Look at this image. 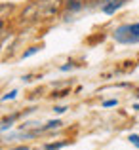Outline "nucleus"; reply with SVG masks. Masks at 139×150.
<instances>
[{
    "instance_id": "1",
    "label": "nucleus",
    "mask_w": 139,
    "mask_h": 150,
    "mask_svg": "<svg viewBox=\"0 0 139 150\" xmlns=\"http://www.w3.org/2000/svg\"><path fill=\"white\" fill-rule=\"evenodd\" d=\"M59 8H61V0H36L27 8V11H31L34 17H50L57 13Z\"/></svg>"
},
{
    "instance_id": "12",
    "label": "nucleus",
    "mask_w": 139,
    "mask_h": 150,
    "mask_svg": "<svg viewBox=\"0 0 139 150\" xmlns=\"http://www.w3.org/2000/svg\"><path fill=\"white\" fill-rule=\"evenodd\" d=\"M2 29H4V21L0 19V34H2Z\"/></svg>"
},
{
    "instance_id": "9",
    "label": "nucleus",
    "mask_w": 139,
    "mask_h": 150,
    "mask_svg": "<svg viewBox=\"0 0 139 150\" xmlns=\"http://www.w3.org/2000/svg\"><path fill=\"white\" fill-rule=\"evenodd\" d=\"M114 105H116V101H114V99H110V101H105V103H103V106H114Z\"/></svg>"
},
{
    "instance_id": "10",
    "label": "nucleus",
    "mask_w": 139,
    "mask_h": 150,
    "mask_svg": "<svg viewBox=\"0 0 139 150\" xmlns=\"http://www.w3.org/2000/svg\"><path fill=\"white\" fill-rule=\"evenodd\" d=\"M55 112H59V114H61V112H65V110H67V106H55Z\"/></svg>"
},
{
    "instance_id": "8",
    "label": "nucleus",
    "mask_w": 139,
    "mask_h": 150,
    "mask_svg": "<svg viewBox=\"0 0 139 150\" xmlns=\"http://www.w3.org/2000/svg\"><path fill=\"white\" fill-rule=\"evenodd\" d=\"M130 141H132L135 146H139V135H130Z\"/></svg>"
},
{
    "instance_id": "6",
    "label": "nucleus",
    "mask_w": 139,
    "mask_h": 150,
    "mask_svg": "<svg viewBox=\"0 0 139 150\" xmlns=\"http://www.w3.org/2000/svg\"><path fill=\"white\" fill-rule=\"evenodd\" d=\"M15 95H17V91H10L8 95L2 97V101H10V99H15Z\"/></svg>"
},
{
    "instance_id": "4",
    "label": "nucleus",
    "mask_w": 139,
    "mask_h": 150,
    "mask_svg": "<svg viewBox=\"0 0 139 150\" xmlns=\"http://www.w3.org/2000/svg\"><path fill=\"white\" fill-rule=\"evenodd\" d=\"M84 8V0H67V10L71 11H78Z\"/></svg>"
},
{
    "instance_id": "3",
    "label": "nucleus",
    "mask_w": 139,
    "mask_h": 150,
    "mask_svg": "<svg viewBox=\"0 0 139 150\" xmlns=\"http://www.w3.org/2000/svg\"><path fill=\"white\" fill-rule=\"evenodd\" d=\"M124 4H126V0H110L109 4L103 6V11H105V13H114V11H116L118 8H122Z\"/></svg>"
},
{
    "instance_id": "11",
    "label": "nucleus",
    "mask_w": 139,
    "mask_h": 150,
    "mask_svg": "<svg viewBox=\"0 0 139 150\" xmlns=\"http://www.w3.org/2000/svg\"><path fill=\"white\" fill-rule=\"evenodd\" d=\"M11 150H29V146H19V148H11Z\"/></svg>"
},
{
    "instance_id": "2",
    "label": "nucleus",
    "mask_w": 139,
    "mask_h": 150,
    "mask_svg": "<svg viewBox=\"0 0 139 150\" xmlns=\"http://www.w3.org/2000/svg\"><path fill=\"white\" fill-rule=\"evenodd\" d=\"M113 36H114V40L120 42V44H137L139 42V23L118 27Z\"/></svg>"
},
{
    "instance_id": "5",
    "label": "nucleus",
    "mask_w": 139,
    "mask_h": 150,
    "mask_svg": "<svg viewBox=\"0 0 139 150\" xmlns=\"http://www.w3.org/2000/svg\"><path fill=\"white\" fill-rule=\"evenodd\" d=\"M61 146H65V143H53V144H48L46 150H57V148H61Z\"/></svg>"
},
{
    "instance_id": "7",
    "label": "nucleus",
    "mask_w": 139,
    "mask_h": 150,
    "mask_svg": "<svg viewBox=\"0 0 139 150\" xmlns=\"http://www.w3.org/2000/svg\"><path fill=\"white\" fill-rule=\"evenodd\" d=\"M38 50H40V48H31V50H27L25 53H23V59H25V57H29V55H33V53H36Z\"/></svg>"
}]
</instances>
